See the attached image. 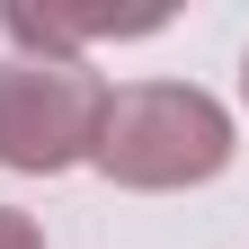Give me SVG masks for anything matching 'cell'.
<instances>
[{"mask_svg": "<svg viewBox=\"0 0 249 249\" xmlns=\"http://www.w3.org/2000/svg\"><path fill=\"white\" fill-rule=\"evenodd\" d=\"M116 187H205L213 169L231 160V116L223 98L205 89H178V80H134V89H107V116H98V151H89Z\"/></svg>", "mask_w": 249, "mask_h": 249, "instance_id": "6da1fadb", "label": "cell"}, {"mask_svg": "<svg viewBox=\"0 0 249 249\" xmlns=\"http://www.w3.org/2000/svg\"><path fill=\"white\" fill-rule=\"evenodd\" d=\"M98 116H107V80L89 62H0V169L53 178L98 151Z\"/></svg>", "mask_w": 249, "mask_h": 249, "instance_id": "7a4b0ae2", "label": "cell"}, {"mask_svg": "<svg viewBox=\"0 0 249 249\" xmlns=\"http://www.w3.org/2000/svg\"><path fill=\"white\" fill-rule=\"evenodd\" d=\"M0 249H45V231H36V223H27V213H18V205H0Z\"/></svg>", "mask_w": 249, "mask_h": 249, "instance_id": "3957f363", "label": "cell"}, {"mask_svg": "<svg viewBox=\"0 0 249 249\" xmlns=\"http://www.w3.org/2000/svg\"><path fill=\"white\" fill-rule=\"evenodd\" d=\"M240 89H249V71H240Z\"/></svg>", "mask_w": 249, "mask_h": 249, "instance_id": "277c9868", "label": "cell"}]
</instances>
